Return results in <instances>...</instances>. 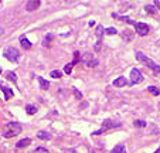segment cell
Returning a JSON list of instances; mask_svg holds the SVG:
<instances>
[{"label":"cell","mask_w":160,"mask_h":153,"mask_svg":"<svg viewBox=\"0 0 160 153\" xmlns=\"http://www.w3.org/2000/svg\"><path fill=\"white\" fill-rule=\"evenodd\" d=\"M148 91L152 94V95H160V89L156 87H153V85H150V87H148Z\"/></svg>","instance_id":"23"},{"label":"cell","mask_w":160,"mask_h":153,"mask_svg":"<svg viewBox=\"0 0 160 153\" xmlns=\"http://www.w3.org/2000/svg\"><path fill=\"white\" fill-rule=\"evenodd\" d=\"M3 33H4V30H3V29H0V36H2Z\"/></svg>","instance_id":"31"},{"label":"cell","mask_w":160,"mask_h":153,"mask_svg":"<svg viewBox=\"0 0 160 153\" xmlns=\"http://www.w3.org/2000/svg\"><path fill=\"white\" fill-rule=\"evenodd\" d=\"M142 81H143V74L140 72V70H137V68H132V71H130V85L140 84Z\"/></svg>","instance_id":"5"},{"label":"cell","mask_w":160,"mask_h":153,"mask_svg":"<svg viewBox=\"0 0 160 153\" xmlns=\"http://www.w3.org/2000/svg\"><path fill=\"white\" fill-rule=\"evenodd\" d=\"M23 128L19 122H9L7 126H6V130L3 132V136L4 137H14L17 135H20Z\"/></svg>","instance_id":"2"},{"label":"cell","mask_w":160,"mask_h":153,"mask_svg":"<svg viewBox=\"0 0 160 153\" xmlns=\"http://www.w3.org/2000/svg\"><path fill=\"white\" fill-rule=\"evenodd\" d=\"M118 33V30L115 29V27H108V29H105V34H108V36H113V34Z\"/></svg>","instance_id":"26"},{"label":"cell","mask_w":160,"mask_h":153,"mask_svg":"<svg viewBox=\"0 0 160 153\" xmlns=\"http://www.w3.org/2000/svg\"><path fill=\"white\" fill-rule=\"evenodd\" d=\"M79 61H81V58H79V53H78V51H74V60H72V62H70V64H67V65L64 67V72L70 75L71 72H72L74 65H75V64H78Z\"/></svg>","instance_id":"9"},{"label":"cell","mask_w":160,"mask_h":153,"mask_svg":"<svg viewBox=\"0 0 160 153\" xmlns=\"http://www.w3.org/2000/svg\"><path fill=\"white\" fill-rule=\"evenodd\" d=\"M37 81H38V84H40L41 89H48L50 88V82L47 81V79L43 78V77H37Z\"/></svg>","instance_id":"16"},{"label":"cell","mask_w":160,"mask_h":153,"mask_svg":"<svg viewBox=\"0 0 160 153\" xmlns=\"http://www.w3.org/2000/svg\"><path fill=\"white\" fill-rule=\"evenodd\" d=\"M155 7L160 9V2H159V0H155Z\"/></svg>","instance_id":"30"},{"label":"cell","mask_w":160,"mask_h":153,"mask_svg":"<svg viewBox=\"0 0 160 153\" xmlns=\"http://www.w3.org/2000/svg\"><path fill=\"white\" fill-rule=\"evenodd\" d=\"M0 72H2V68H0Z\"/></svg>","instance_id":"33"},{"label":"cell","mask_w":160,"mask_h":153,"mask_svg":"<svg viewBox=\"0 0 160 153\" xmlns=\"http://www.w3.org/2000/svg\"><path fill=\"white\" fill-rule=\"evenodd\" d=\"M20 44H21V47H23V48H26V50H30V48H31V46H33V44H31V43H30L26 37H21L20 38Z\"/></svg>","instance_id":"18"},{"label":"cell","mask_w":160,"mask_h":153,"mask_svg":"<svg viewBox=\"0 0 160 153\" xmlns=\"http://www.w3.org/2000/svg\"><path fill=\"white\" fill-rule=\"evenodd\" d=\"M37 111H38V108L36 106L34 103H27V105H26V112H27V115H34Z\"/></svg>","instance_id":"14"},{"label":"cell","mask_w":160,"mask_h":153,"mask_svg":"<svg viewBox=\"0 0 160 153\" xmlns=\"http://www.w3.org/2000/svg\"><path fill=\"white\" fill-rule=\"evenodd\" d=\"M133 125H135L136 128H146V126H148V123H146L144 120H140V119H136L135 122H133Z\"/></svg>","instance_id":"24"},{"label":"cell","mask_w":160,"mask_h":153,"mask_svg":"<svg viewBox=\"0 0 160 153\" xmlns=\"http://www.w3.org/2000/svg\"><path fill=\"white\" fill-rule=\"evenodd\" d=\"M0 88H2V91L4 92V99L6 101L10 99V98L13 96V94H14L12 88H9L7 85H4V84H2V82H0Z\"/></svg>","instance_id":"11"},{"label":"cell","mask_w":160,"mask_h":153,"mask_svg":"<svg viewBox=\"0 0 160 153\" xmlns=\"http://www.w3.org/2000/svg\"><path fill=\"white\" fill-rule=\"evenodd\" d=\"M40 0H30L26 3V10L27 12H34V10H37L40 7Z\"/></svg>","instance_id":"10"},{"label":"cell","mask_w":160,"mask_h":153,"mask_svg":"<svg viewBox=\"0 0 160 153\" xmlns=\"http://www.w3.org/2000/svg\"><path fill=\"white\" fill-rule=\"evenodd\" d=\"M81 61H82V62H85V65H86V67H89V68H92V67H96V65L99 64L98 60L92 57V55H91L89 53L84 54V57L81 58Z\"/></svg>","instance_id":"8"},{"label":"cell","mask_w":160,"mask_h":153,"mask_svg":"<svg viewBox=\"0 0 160 153\" xmlns=\"http://www.w3.org/2000/svg\"><path fill=\"white\" fill-rule=\"evenodd\" d=\"M135 30L136 33H137V36H142V37H144V36H148L149 34V24H146V23H143V21H139V23H136L135 24Z\"/></svg>","instance_id":"6"},{"label":"cell","mask_w":160,"mask_h":153,"mask_svg":"<svg viewBox=\"0 0 160 153\" xmlns=\"http://www.w3.org/2000/svg\"><path fill=\"white\" fill-rule=\"evenodd\" d=\"M105 33V29H103V26H96V30H95V36L98 38V43H96V46H95V51H101V46H102V36Z\"/></svg>","instance_id":"7"},{"label":"cell","mask_w":160,"mask_h":153,"mask_svg":"<svg viewBox=\"0 0 160 153\" xmlns=\"http://www.w3.org/2000/svg\"><path fill=\"white\" fill-rule=\"evenodd\" d=\"M3 57L7 58L9 61H12V62H17L19 58H20V51L17 50V48H14V47H7L3 51Z\"/></svg>","instance_id":"4"},{"label":"cell","mask_w":160,"mask_h":153,"mask_svg":"<svg viewBox=\"0 0 160 153\" xmlns=\"http://www.w3.org/2000/svg\"><path fill=\"white\" fill-rule=\"evenodd\" d=\"M136 60L137 61H140L142 64H144L146 67H149L150 70L153 71V74L155 75H159L160 74V67L157 65L156 62H153L150 58L146 55V54H143L142 51H136Z\"/></svg>","instance_id":"1"},{"label":"cell","mask_w":160,"mask_h":153,"mask_svg":"<svg viewBox=\"0 0 160 153\" xmlns=\"http://www.w3.org/2000/svg\"><path fill=\"white\" fill-rule=\"evenodd\" d=\"M72 91H74V95L75 96H77V98H78V99H81V98H82V92H79V89H78V88H72Z\"/></svg>","instance_id":"28"},{"label":"cell","mask_w":160,"mask_h":153,"mask_svg":"<svg viewBox=\"0 0 160 153\" xmlns=\"http://www.w3.org/2000/svg\"><path fill=\"white\" fill-rule=\"evenodd\" d=\"M51 77H53V78H61L62 72L61 71H51Z\"/></svg>","instance_id":"27"},{"label":"cell","mask_w":160,"mask_h":153,"mask_svg":"<svg viewBox=\"0 0 160 153\" xmlns=\"http://www.w3.org/2000/svg\"><path fill=\"white\" fill-rule=\"evenodd\" d=\"M6 78H7L9 81H12L13 84H17V75H16V72H13V71L6 72Z\"/></svg>","instance_id":"19"},{"label":"cell","mask_w":160,"mask_h":153,"mask_svg":"<svg viewBox=\"0 0 160 153\" xmlns=\"http://www.w3.org/2000/svg\"><path fill=\"white\" fill-rule=\"evenodd\" d=\"M119 126H120V122H115V120H112V119H105L102 122V128L99 129V130H95L92 135H101V133L108 132V130H111V129L119 128Z\"/></svg>","instance_id":"3"},{"label":"cell","mask_w":160,"mask_h":153,"mask_svg":"<svg viewBox=\"0 0 160 153\" xmlns=\"http://www.w3.org/2000/svg\"><path fill=\"white\" fill-rule=\"evenodd\" d=\"M37 137L38 139H50L51 135H50L48 132H45V130H40V132L37 133Z\"/></svg>","instance_id":"20"},{"label":"cell","mask_w":160,"mask_h":153,"mask_svg":"<svg viewBox=\"0 0 160 153\" xmlns=\"http://www.w3.org/2000/svg\"><path fill=\"white\" fill-rule=\"evenodd\" d=\"M112 17H113V19H119V20H122V21H126L129 24H133V26L136 24V21H133L130 17H127V16H119V14H116V13H112Z\"/></svg>","instance_id":"13"},{"label":"cell","mask_w":160,"mask_h":153,"mask_svg":"<svg viewBox=\"0 0 160 153\" xmlns=\"http://www.w3.org/2000/svg\"><path fill=\"white\" fill-rule=\"evenodd\" d=\"M30 143H31V139H30V137H24V139H21V141L17 142L16 148L17 149H24V148H27Z\"/></svg>","instance_id":"12"},{"label":"cell","mask_w":160,"mask_h":153,"mask_svg":"<svg viewBox=\"0 0 160 153\" xmlns=\"http://www.w3.org/2000/svg\"><path fill=\"white\" fill-rule=\"evenodd\" d=\"M122 38L125 40V41H130V40H132V33L129 31V30L122 31Z\"/></svg>","instance_id":"21"},{"label":"cell","mask_w":160,"mask_h":153,"mask_svg":"<svg viewBox=\"0 0 160 153\" xmlns=\"http://www.w3.org/2000/svg\"><path fill=\"white\" fill-rule=\"evenodd\" d=\"M53 40V34H47L44 37V40H43V46L44 47H48L50 46V41Z\"/></svg>","instance_id":"25"},{"label":"cell","mask_w":160,"mask_h":153,"mask_svg":"<svg viewBox=\"0 0 160 153\" xmlns=\"http://www.w3.org/2000/svg\"><path fill=\"white\" fill-rule=\"evenodd\" d=\"M36 152H41V153H47V149H45V148H38V149H36Z\"/></svg>","instance_id":"29"},{"label":"cell","mask_w":160,"mask_h":153,"mask_svg":"<svg viewBox=\"0 0 160 153\" xmlns=\"http://www.w3.org/2000/svg\"><path fill=\"white\" fill-rule=\"evenodd\" d=\"M155 153H160V148H159V149H157V150H156V152H155Z\"/></svg>","instance_id":"32"},{"label":"cell","mask_w":160,"mask_h":153,"mask_svg":"<svg viewBox=\"0 0 160 153\" xmlns=\"http://www.w3.org/2000/svg\"><path fill=\"white\" fill-rule=\"evenodd\" d=\"M111 153H126V146L123 145V143H119V145H116L113 149H112Z\"/></svg>","instance_id":"17"},{"label":"cell","mask_w":160,"mask_h":153,"mask_svg":"<svg viewBox=\"0 0 160 153\" xmlns=\"http://www.w3.org/2000/svg\"><path fill=\"white\" fill-rule=\"evenodd\" d=\"M112 84H113V87H116V88L125 87V85H126V78H125V77H119V78H116Z\"/></svg>","instance_id":"15"},{"label":"cell","mask_w":160,"mask_h":153,"mask_svg":"<svg viewBox=\"0 0 160 153\" xmlns=\"http://www.w3.org/2000/svg\"><path fill=\"white\" fill-rule=\"evenodd\" d=\"M144 10L149 13V14H156L157 9L155 7V6H152V4H148V6H144Z\"/></svg>","instance_id":"22"}]
</instances>
